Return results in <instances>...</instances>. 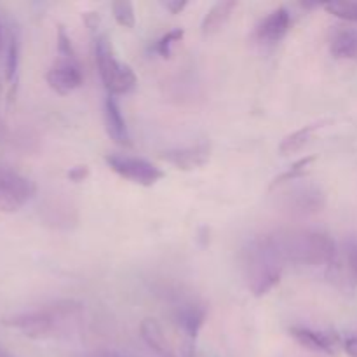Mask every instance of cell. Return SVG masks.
I'll return each mask as SVG.
<instances>
[{"label": "cell", "instance_id": "obj_20", "mask_svg": "<svg viewBox=\"0 0 357 357\" xmlns=\"http://www.w3.org/2000/svg\"><path fill=\"white\" fill-rule=\"evenodd\" d=\"M314 160H316V157H303V159L296 160L293 166H289L288 169L284 171V173L279 174L278 178H275L274 181L271 183V190H275V188H281V187H286V185L289 183H295V181H300L303 176H305L307 173L310 171V167H312Z\"/></svg>", "mask_w": 357, "mask_h": 357}, {"label": "cell", "instance_id": "obj_30", "mask_svg": "<svg viewBox=\"0 0 357 357\" xmlns=\"http://www.w3.org/2000/svg\"><path fill=\"white\" fill-rule=\"evenodd\" d=\"M0 94H2V84H0Z\"/></svg>", "mask_w": 357, "mask_h": 357}, {"label": "cell", "instance_id": "obj_3", "mask_svg": "<svg viewBox=\"0 0 357 357\" xmlns=\"http://www.w3.org/2000/svg\"><path fill=\"white\" fill-rule=\"evenodd\" d=\"M286 264L272 244L271 236L255 237L243 253V268L248 288L257 298L268 295L281 281Z\"/></svg>", "mask_w": 357, "mask_h": 357}, {"label": "cell", "instance_id": "obj_12", "mask_svg": "<svg viewBox=\"0 0 357 357\" xmlns=\"http://www.w3.org/2000/svg\"><path fill=\"white\" fill-rule=\"evenodd\" d=\"M289 335L298 342L302 347L321 354H335L340 345V338L333 331H317L307 326H291Z\"/></svg>", "mask_w": 357, "mask_h": 357}, {"label": "cell", "instance_id": "obj_27", "mask_svg": "<svg viewBox=\"0 0 357 357\" xmlns=\"http://www.w3.org/2000/svg\"><path fill=\"white\" fill-rule=\"evenodd\" d=\"M3 47H6V37H3V26L2 21H0V52H2Z\"/></svg>", "mask_w": 357, "mask_h": 357}, {"label": "cell", "instance_id": "obj_9", "mask_svg": "<svg viewBox=\"0 0 357 357\" xmlns=\"http://www.w3.org/2000/svg\"><path fill=\"white\" fill-rule=\"evenodd\" d=\"M208 317V307L195 296L178 295L173 302V321L188 340L194 342L201 333Z\"/></svg>", "mask_w": 357, "mask_h": 357}, {"label": "cell", "instance_id": "obj_29", "mask_svg": "<svg viewBox=\"0 0 357 357\" xmlns=\"http://www.w3.org/2000/svg\"><path fill=\"white\" fill-rule=\"evenodd\" d=\"M101 357H122V356H119V354H114V352H108V354H103Z\"/></svg>", "mask_w": 357, "mask_h": 357}, {"label": "cell", "instance_id": "obj_16", "mask_svg": "<svg viewBox=\"0 0 357 357\" xmlns=\"http://www.w3.org/2000/svg\"><path fill=\"white\" fill-rule=\"evenodd\" d=\"M139 333H142L143 342L150 347V351L155 352L159 357H176L174 351L171 349L166 335H164L162 326L152 317H145L139 324Z\"/></svg>", "mask_w": 357, "mask_h": 357}, {"label": "cell", "instance_id": "obj_6", "mask_svg": "<svg viewBox=\"0 0 357 357\" xmlns=\"http://www.w3.org/2000/svg\"><path fill=\"white\" fill-rule=\"evenodd\" d=\"M278 206L293 216H310L321 213L326 206V194L312 181H295L286 185L278 195Z\"/></svg>", "mask_w": 357, "mask_h": 357}, {"label": "cell", "instance_id": "obj_15", "mask_svg": "<svg viewBox=\"0 0 357 357\" xmlns=\"http://www.w3.org/2000/svg\"><path fill=\"white\" fill-rule=\"evenodd\" d=\"M21 63V37L17 26H10L6 37V80L10 86V93H16L17 77Z\"/></svg>", "mask_w": 357, "mask_h": 357}, {"label": "cell", "instance_id": "obj_8", "mask_svg": "<svg viewBox=\"0 0 357 357\" xmlns=\"http://www.w3.org/2000/svg\"><path fill=\"white\" fill-rule=\"evenodd\" d=\"M35 185L16 171L0 167V213H16L35 195Z\"/></svg>", "mask_w": 357, "mask_h": 357}, {"label": "cell", "instance_id": "obj_22", "mask_svg": "<svg viewBox=\"0 0 357 357\" xmlns=\"http://www.w3.org/2000/svg\"><path fill=\"white\" fill-rule=\"evenodd\" d=\"M183 35H185L183 28H173V30H169L167 33H164L160 38H157L155 44H153V47H152V51L155 52L157 56H160V58H169L173 45L178 44V42L183 38Z\"/></svg>", "mask_w": 357, "mask_h": 357}, {"label": "cell", "instance_id": "obj_26", "mask_svg": "<svg viewBox=\"0 0 357 357\" xmlns=\"http://www.w3.org/2000/svg\"><path fill=\"white\" fill-rule=\"evenodd\" d=\"M344 351L349 357H357V333L351 335V337L344 342Z\"/></svg>", "mask_w": 357, "mask_h": 357}, {"label": "cell", "instance_id": "obj_19", "mask_svg": "<svg viewBox=\"0 0 357 357\" xmlns=\"http://www.w3.org/2000/svg\"><path fill=\"white\" fill-rule=\"evenodd\" d=\"M321 128H323V122H319V124H309V126H303V128L298 129V131L286 136V138L281 142V145H279V152H281V155H289V153L300 152V150L310 142L314 132Z\"/></svg>", "mask_w": 357, "mask_h": 357}, {"label": "cell", "instance_id": "obj_2", "mask_svg": "<svg viewBox=\"0 0 357 357\" xmlns=\"http://www.w3.org/2000/svg\"><path fill=\"white\" fill-rule=\"evenodd\" d=\"M82 314V303L75 300H59L52 302L42 309L14 312L2 317V324L9 330L17 331L23 337L42 340V338L54 337L63 328H68L79 321Z\"/></svg>", "mask_w": 357, "mask_h": 357}, {"label": "cell", "instance_id": "obj_18", "mask_svg": "<svg viewBox=\"0 0 357 357\" xmlns=\"http://www.w3.org/2000/svg\"><path fill=\"white\" fill-rule=\"evenodd\" d=\"M237 2L234 0H222V2H216L211 9L208 10V14L204 16L201 24V30L204 35H213L216 31L222 30L227 24V21L230 20L232 13L236 10Z\"/></svg>", "mask_w": 357, "mask_h": 357}, {"label": "cell", "instance_id": "obj_11", "mask_svg": "<svg viewBox=\"0 0 357 357\" xmlns=\"http://www.w3.org/2000/svg\"><path fill=\"white\" fill-rule=\"evenodd\" d=\"M211 157V145L206 142L195 143V145L183 146V149H173L162 152L160 159L181 171L199 169L204 166Z\"/></svg>", "mask_w": 357, "mask_h": 357}, {"label": "cell", "instance_id": "obj_21", "mask_svg": "<svg viewBox=\"0 0 357 357\" xmlns=\"http://www.w3.org/2000/svg\"><path fill=\"white\" fill-rule=\"evenodd\" d=\"M112 14H114L117 24H121L122 28H135L136 24V14H135V6L128 0H117V2L112 3Z\"/></svg>", "mask_w": 357, "mask_h": 357}, {"label": "cell", "instance_id": "obj_5", "mask_svg": "<svg viewBox=\"0 0 357 357\" xmlns=\"http://www.w3.org/2000/svg\"><path fill=\"white\" fill-rule=\"evenodd\" d=\"M94 58H96L101 82L112 96L128 94L135 89L138 84L135 70L115 56L112 40L105 33L94 35Z\"/></svg>", "mask_w": 357, "mask_h": 357}, {"label": "cell", "instance_id": "obj_23", "mask_svg": "<svg viewBox=\"0 0 357 357\" xmlns=\"http://www.w3.org/2000/svg\"><path fill=\"white\" fill-rule=\"evenodd\" d=\"M324 9L340 20L356 21L357 23V0H338L324 3Z\"/></svg>", "mask_w": 357, "mask_h": 357}, {"label": "cell", "instance_id": "obj_14", "mask_svg": "<svg viewBox=\"0 0 357 357\" xmlns=\"http://www.w3.org/2000/svg\"><path fill=\"white\" fill-rule=\"evenodd\" d=\"M105 126H107V132L110 139H114L117 145H131V136H129L126 119L122 115L121 107H119V103L112 94H108L107 100H105Z\"/></svg>", "mask_w": 357, "mask_h": 357}, {"label": "cell", "instance_id": "obj_13", "mask_svg": "<svg viewBox=\"0 0 357 357\" xmlns=\"http://www.w3.org/2000/svg\"><path fill=\"white\" fill-rule=\"evenodd\" d=\"M291 28V14L286 7H278L258 23L255 35L264 44H278Z\"/></svg>", "mask_w": 357, "mask_h": 357}, {"label": "cell", "instance_id": "obj_25", "mask_svg": "<svg viewBox=\"0 0 357 357\" xmlns=\"http://www.w3.org/2000/svg\"><path fill=\"white\" fill-rule=\"evenodd\" d=\"M188 6L187 0H166V2H162V7L166 10H169L171 14H180L183 13L185 7Z\"/></svg>", "mask_w": 357, "mask_h": 357}, {"label": "cell", "instance_id": "obj_1", "mask_svg": "<svg viewBox=\"0 0 357 357\" xmlns=\"http://www.w3.org/2000/svg\"><path fill=\"white\" fill-rule=\"evenodd\" d=\"M284 264L330 267L337 258L338 246L330 234L314 229H281L268 234Z\"/></svg>", "mask_w": 357, "mask_h": 357}, {"label": "cell", "instance_id": "obj_28", "mask_svg": "<svg viewBox=\"0 0 357 357\" xmlns=\"http://www.w3.org/2000/svg\"><path fill=\"white\" fill-rule=\"evenodd\" d=\"M0 357H16V356H13V354H10V352L7 351V349L3 347L2 344H0Z\"/></svg>", "mask_w": 357, "mask_h": 357}, {"label": "cell", "instance_id": "obj_17", "mask_svg": "<svg viewBox=\"0 0 357 357\" xmlns=\"http://www.w3.org/2000/svg\"><path fill=\"white\" fill-rule=\"evenodd\" d=\"M330 52L337 59H357V28H340L335 31Z\"/></svg>", "mask_w": 357, "mask_h": 357}, {"label": "cell", "instance_id": "obj_10", "mask_svg": "<svg viewBox=\"0 0 357 357\" xmlns=\"http://www.w3.org/2000/svg\"><path fill=\"white\" fill-rule=\"evenodd\" d=\"M331 279L351 288H357V237H347L338 248L337 258L328 272Z\"/></svg>", "mask_w": 357, "mask_h": 357}, {"label": "cell", "instance_id": "obj_24", "mask_svg": "<svg viewBox=\"0 0 357 357\" xmlns=\"http://www.w3.org/2000/svg\"><path fill=\"white\" fill-rule=\"evenodd\" d=\"M87 178H89V167L87 166H75L68 171V180L73 183H80Z\"/></svg>", "mask_w": 357, "mask_h": 357}, {"label": "cell", "instance_id": "obj_7", "mask_svg": "<svg viewBox=\"0 0 357 357\" xmlns=\"http://www.w3.org/2000/svg\"><path fill=\"white\" fill-rule=\"evenodd\" d=\"M105 162L108 164L115 174H119L124 180L131 183L142 185V187H153L157 181L164 178V171L160 167L153 166L146 159L142 157L126 155V153H110L105 157Z\"/></svg>", "mask_w": 357, "mask_h": 357}, {"label": "cell", "instance_id": "obj_4", "mask_svg": "<svg viewBox=\"0 0 357 357\" xmlns=\"http://www.w3.org/2000/svg\"><path fill=\"white\" fill-rule=\"evenodd\" d=\"M56 47H58V58L52 63L51 68L45 73V80H47L49 87L54 93L66 96V94L73 93L79 89L84 82V72L80 59L77 56L75 47L72 44L68 31L65 30L63 24L58 26V33H56Z\"/></svg>", "mask_w": 357, "mask_h": 357}]
</instances>
